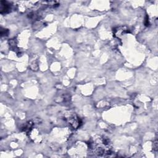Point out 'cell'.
I'll return each instance as SVG.
<instances>
[{
	"instance_id": "1",
	"label": "cell",
	"mask_w": 158,
	"mask_h": 158,
	"mask_svg": "<svg viewBox=\"0 0 158 158\" xmlns=\"http://www.w3.org/2000/svg\"><path fill=\"white\" fill-rule=\"evenodd\" d=\"M91 148L95 154L98 155L107 154L110 151L109 141L106 138H102L91 143Z\"/></svg>"
}]
</instances>
